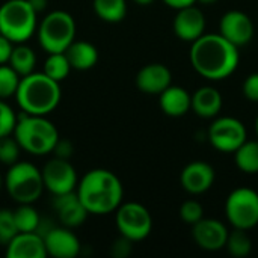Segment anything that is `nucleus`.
<instances>
[{
    "mask_svg": "<svg viewBox=\"0 0 258 258\" xmlns=\"http://www.w3.org/2000/svg\"><path fill=\"white\" fill-rule=\"evenodd\" d=\"M14 219H15V225L18 228V233H33V231H36V228L39 225V221H41L38 212L30 204H21L14 212Z\"/></svg>",
    "mask_w": 258,
    "mask_h": 258,
    "instance_id": "obj_27",
    "label": "nucleus"
},
{
    "mask_svg": "<svg viewBox=\"0 0 258 258\" xmlns=\"http://www.w3.org/2000/svg\"><path fill=\"white\" fill-rule=\"evenodd\" d=\"M160 95V109L168 116H183L192 107V95L181 86L169 85Z\"/></svg>",
    "mask_w": 258,
    "mask_h": 258,
    "instance_id": "obj_20",
    "label": "nucleus"
},
{
    "mask_svg": "<svg viewBox=\"0 0 258 258\" xmlns=\"http://www.w3.org/2000/svg\"><path fill=\"white\" fill-rule=\"evenodd\" d=\"M94 9L97 15L109 23H118L125 17V0H94Z\"/></svg>",
    "mask_w": 258,
    "mask_h": 258,
    "instance_id": "obj_25",
    "label": "nucleus"
},
{
    "mask_svg": "<svg viewBox=\"0 0 258 258\" xmlns=\"http://www.w3.org/2000/svg\"><path fill=\"white\" fill-rule=\"evenodd\" d=\"M177 15L174 18V32L175 35L186 41V42H194L195 39H198L201 35H204V29H206V18L203 11L195 6H186L181 9H177Z\"/></svg>",
    "mask_w": 258,
    "mask_h": 258,
    "instance_id": "obj_15",
    "label": "nucleus"
},
{
    "mask_svg": "<svg viewBox=\"0 0 258 258\" xmlns=\"http://www.w3.org/2000/svg\"><path fill=\"white\" fill-rule=\"evenodd\" d=\"M12 48H14V42L11 39H8L6 36L0 35V65L9 62Z\"/></svg>",
    "mask_w": 258,
    "mask_h": 258,
    "instance_id": "obj_37",
    "label": "nucleus"
},
{
    "mask_svg": "<svg viewBox=\"0 0 258 258\" xmlns=\"http://www.w3.org/2000/svg\"><path fill=\"white\" fill-rule=\"evenodd\" d=\"M23 113L24 115L17 118V125L14 130L20 147L35 156H44L53 151L56 142L59 141V135L53 122L45 119L44 115Z\"/></svg>",
    "mask_w": 258,
    "mask_h": 258,
    "instance_id": "obj_4",
    "label": "nucleus"
},
{
    "mask_svg": "<svg viewBox=\"0 0 258 258\" xmlns=\"http://www.w3.org/2000/svg\"><path fill=\"white\" fill-rule=\"evenodd\" d=\"M20 148L21 147L17 139H12L9 136L0 138V162L9 166L18 162Z\"/></svg>",
    "mask_w": 258,
    "mask_h": 258,
    "instance_id": "obj_31",
    "label": "nucleus"
},
{
    "mask_svg": "<svg viewBox=\"0 0 258 258\" xmlns=\"http://www.w3.org/2000/svg\"><path fill=\"white\" fill-rule=\"evenodd\" d=\"M239 60V47L221 33H204L192 42L190 63L200 76L209 80L230 77L237 70Z\"/></svg>",
    "mask_w": 258,
    "mask_h": 258,
    "instance_id": "obj_1",
    "label": "nucleus"
},
{
    "mask_svg": "<svg viewBox=\"0 0 258 258\" xmlns=\"http://www.w3.org/2000/svg\"><path fill=\"white\" fill-rule=\"evenodd\" d=\"M201 118H215L222 109V95L213 86H203L192 95V107Z\"/></svg>",
    "mask_w": 258,
    "mask_h": 258,
    "instance_id": "obj_21",
    "label": "nucleus"
},
{
    "mask_svg": "<svg viewBox=\"0 0 258 258\" xmlns=\"http://www.w3.org/2000/svg\"><path fill=\"white\" fill-rule=\"evenodd\" d=\"M209 141L221 153H234L246 141V128L239 119L222 116L210 125Z\"/></svg>",
    "mask_w": 258,
    "mask_h": 258,
    "instance_id": "obj_10",
    "label": "nucleus"
},
{
    "mask_svg": "<svg viewBox=\"0 0 258 258\" xmlns=\"http://www.w3.org/2000/svg\"><path fill=\"white\" fill-rule=\"evenodd\" d=\"M138 5H142V6H145V5H150V3H153L154 0H135Z\"/></svg>",
    "mask_w": 258,
    "mask_h": 258,
    "instance_id": "obj_41",
    "label": "nucleus"
},
{
    "mask_svg": "<svg viewBox=\"0 0 258 258\" xmlns=\"http://www.w3.org/2000/svg\"><path fill=\"white\" fill-rule=\"evenodd\" d=\"M116 227L121 236L132 242H139L150 236L153 218L142 204L127 203L116 209Z\"/></svg>",
    "mask_w": 258,
    "mask_h": 258,
    "instance_id": "obj_9",
    "label": "nucleus"
},
{
    "mask_svg": "<svg viewBox=\"0 0 258 258\" xmlns=\"http://www.w3.org/2000/svg\"><path fill=\"white\" fill-rule=\"evenodd\" d=\"M18 234V228L15 225L14 212L8 209L0 210V243L8 245Z\"/></svg>",
    "mask_w": 258,
    "mask_h": 258,
    "instance_id": "obj_30",
    "label": "nucleus"
},
{
    "mask_svg": "<svg viewBox=\"0 0 258 258\" xmlns=\"http://www.w3.org/2000/svg\"><path fill=\"white\" fill-rule=\"evenodd\" d=\"M17 125V116L15 112L5 103L0 101V138L11 136L14 133Z\"/></svg>",
    "mask_w": 258,
    "mask_h": 258,
    "instance_id": "obj_33",
    "label": "nucleus"
},
{
    "mask_svg": "<svg viewBox=\"0 0 258 258\" xmlns=\"http://www.w3.org/2000/svg\"><path fill=\"white\" fill-rule=\"evenodd\" d=\"M53 207L57 213L59 221L63 224V227L68 228L80 227L88 216V210L85 209L80 198L74 192L54 195Z\"/></svg>",
    "mask_w": 258,
    "mask_h": 258,
    "instance_id": "obj_17",
    "label": "nucleus"
},
{
    "mask_svg": "<svg viewBox=\"0 0 258 258\" xmlns=\"http://www.w3.org/2000/svg\"><path fill=\"white\" fill-rule=\"evenodd\" d=\"M45 251L48 255L54 258H74L80 252V242L79 239L65 228L53 227L44 237Z\"/></svg>",
    "mask_w": 258,
    "mask_h": 258,
    "instance_id": "obj_16",
    "label": "nucleus"
},
{
    "mask_svg": "<svg viewBox=\"0 0 258 258\" xmlns=\"http://www.w3.org/2000/svg\"><path fill=\"white\" fill-rule=\"evenodd\" d=\"M8 194L20 204L35 203L44 189L41 171L29 162H15L6 172Z\"/></svg>",
    "mask_w": 258,
    "mask_h": 258,
    "instance_id": "obj_6",
    "label": "nucleus"
},
{
    "mask_svg": "<svg viewBox=\"0 0 258 258\" xmlns=\"http://www.w3.org/2000/svg\"><path fill=\"white\" fill-rule=\"evenodd\" d=\"M242 91L249 101L258 103V73H252L245 79Z\"/></svg>",
    "mask_w": 258,
    "mask_h": 258,
    "instance_id": "obj_34",
    "label": "nucleus"
},
{
    "mask_svg": "<svg viewBox=\"0 0 258 258\" xmlns=\"http://www.w3.org/2000/svg\"><path fill=\"white\" fill-rule=\"evenodd\" d=\"M225 215L234 228L251 230L258 225V194L249 187L234 189L225 203Z\"/></svg>",
    "mask_w": 258,
    "mask_h": 258,
    "instance_id": "obj_8",
    "label": "nucleus"
},
{
    "mask_svg": "<svg viewBox=\"0 0 258 258\" xmlns=\"http://www.w3.org/2000/svg\"><path fill=\"white\" fill-rule=\"evenodd\" d=\"M225 248L228 249L230 255H233L234 258H243L251 254L252 242H251L246 230L234 228L231 233H228Z\"/></svg>",
    "mask_w": 258,
    "mask_h": 258,
    "instance_id": "obj_26",
    "label": "nucleus"
},
{
    "mask_svg": "<svg viewBox=\"0 0 258 258\" xmlns=\"http://www.w3.org/2000/svg\"><path fill=\"white\" fill-rule=\"evenodd\" d=\"M36 12H41L47 6V0H27Z\"/></svg>",
    "mask_w": 258,
    "mask_h": 258,
    "instance_id": "obj_39",
    "label": "nucleus"
},
{
    "mask_svg": "<svg viewBox=\"0 0 258 258\" xmlns=\"http://www.w3.org/2000/svg\"><path fill=\"white\" fill-rule=\"evenodd\" d=\"M36 14L27 0H8L0 6V35L17 44L27 41L35 32Z\"/></svg>",
    "mask_w": 258,
    "mask_h": 258,
    "instance_id": "obj_5",
    "label": "nucleus"
},
{
    "mask_svg": "<svg viewBox=\"0 0 258 258\" xmlns=\"http://www.w3.org/2000/svg\"><path fill=\"white\" fill-rule=\"evenodd\" d=\"M183 189L192 195H201L207 192L215 183V169L212 165L203 160L190 162L184 166L180 175Z\"/></svg>",
    "mask_w": 258,
    "mask_h": 258,
    "instance_id": "obj_14",
    "label": "nucleus"
},
{
    "mask_svg": "<svg viewBox=\"0 0 258 258\" xmlns=\"http://www.w3.org/2000/svg\"><path fill=\"white\" fill-rule=\"evenodd\" d=\"M169 8H174V9H181V8H186V6H190V5H195L197 0H163Z\"/></svg>",
    "mask_w": 258,
    "mask_h": 258,
    "instance_id": "obj_38",
    "label": "nucleus"
},
{
    "mask_svg": "<svg viewBox=\"0 0 258 258\" xmlns=\"http://www.w3.org/2000/svg\"><path fill=\"white\" fill-rule=\"evenodd\" d=\"M218 0H197V3H201V5H213Z\"/></svg>",
    "mask_w": 258,
    "mask_h": 258,
    "instance_id": "obj_40",
    "label": "nucleus"
},
{
    "mask_svg": "<svg viewBox=\"0 0 258 258\" xmlns=\"http://www.w3.org/2000/svg\"><path fill=\"white\" fill-rule=\"evenodd\" d=\"M35 63H36V56L30 47L23 45L20 42V45L12 48V53L9 57V65L18 73V76L24 77V76L33 73Z\"/></svg>",
    "mask_w": 258,
    "mask_h": 258,
    "instance_id": "obj_24",
    "label": "nucleus"
},
{
    "mask_svg": "<svg viewBox=\"0 0 258 258\" xmlns=\"http://www.w3.org/2000/svg\"><path fill=\"white\" fill-rule=\"evenodd\" d=\"M180 218L184 224H189V225L197 224L200 219L204 218V210H203L201 203L195 200L184 201L180 207Z\"/></svg>",
    "mask_w": 258,
    "mask_h": 258,
    "instance_id": "obj_32",
    "label": "nucleus"
},
{
    "mask_svg": "<svg viewBox=\"0 0 258 258\" xmlns=\"http://www.w3.org/2000/svg\"><path fill=\"white\" fill-rule=\"evenodd\" d=\"M255 132H257V136H258V116H257V119H255Z\"/></svg>",
    "mask_w": 258,
    "mask_h": 258,
    "instance_id": "obj_42",
    "label": "nucleus"
},
{
    "mask_svg": "<svg viewBox=\"0 0 258 258\" xmlns=\"http://www.w3.org/2000/svg\"><path fill=\"white\" fill-rule=\"evenodd\" d=\"M8 258H45L47 251L44 239L36 233H18L6 245Z\"/></svg>",
    "mask_w": 258,
    "mask_h": 258,
    "instance_id": "obj_19",
    "label": "nucleus"
},
{
    "mask_svg": "<svg viewBox=\"0 0 258 258\" xmlns=\"http://www.w3.org/2000/svg\"><path fill=\"white\" fill-rule=\"evenodd\" d=\"M2 186H3V180H2V175H0V190H2Z\"/></svg>",
    "mask_w": 258,
    "mask_h": 258,
    "instance_id": "obj_43",
    "label": "nucleus"
},
{
    "mask_svg": "<svg viewBox=\"0 0 258 258\" xmlns=\"http://www.w3.org/2000/svg\"><path fill=\"white\" fill-rule=\"evenodd\" d=\"M20 76L11 65H0V98H9L15 95L18 85H20Z\"/></svg>",
    "mask_w": 258,
    "mask_h": 258,
    "instance_id": "obj_29",
    "label": "nucleus"
},
{
    "mask_svg": "<svg viewBox=\"0 0 258 258\" xmlns=\"http://www.w3.org/2000/svg\"><path fill=\"white\" fill-rule=\"evenodd\" d=\"M76 23L65 11L50 12L39 24L38 38L47 53H63L74 41Z\"/></svg>",
    "mask_w": 258,
    "mask_h": 258,
    "instance_id": "obj_7",
    "label": "nucleus"
},
{
    "mask_svg": "<svg viewBox=\"0 0 258 258\" xmlns=\"http://www.w3.org/2000/svg\"><path fill=\"white\" fill-rule=\"evenodd\" d=\"M219 33L236 47H243L254 36V24L248 14L242 11H228L219 21Z\"/></svg>",
    "mask_w": 258,
    "mask_h": 258,
    "instance_id": "obj_12",
    "label": "nucleus"
},
{
    "mask_svg": "<svg viewBox=\"0 0 258 258\" xmlns=\"http://www.w3.org/2000/svg\"><path fill=\"white\" fill-rule=\"evenodd\" d=\"M71 65L65 53H50L44 63V73L56 82L63 80L70 74Z\"/></svg>",
    "mask_w": 258,
    "mask_h": 258,
    "instance_id": "obj_28",
    "label": "nucleus"
},
{
    "mask_svg": "<svg viewBox=\"0 0 258 258\" xmlns=\"http://www.w3.org/2000/svg\"><path fill=\"white\" fill-rule=\"evenodd\" d=\"M132 240L121 236L119 239H116L110 248V254L115 258H125L132 254Z\"/></svg>",
    "mask_w": 258,
    "mask_h": 258,
    "instance_id": "obj_35",
    "label": "nucleus"
},
{
    "mask_svg": "<svg viewBox=\"0 0 258 258\" xmlns=\"http://www.w3.org/2000/svg\"><path fill=\"white\" fill-rule=\"evenodd\" d=\"M237 168L245 174L258 172V141H245L234 153Z\"/></svg>",
    "mask_w": 258,
    "mask_h": 258,
    "instance_id": "obj_23",
    "label": "nucleus"
},
{
    "mask_svg": "<svg viewBox=\"0 0 258 258\" xmlns=\"http://www.w3.org/2000/svg\"><path fill=\"white\" fill-rule=\"evenodd\" d=\"M77 197L92 215H107L121 206L122 184L107 169H92L80 181Z\"/></svg>",
    "mask_w": 258,
    "mask_h": 258,
    "instance_id": "obj_2",
    "label": "nucleus"
},
{
    "mask_svg": "<svg viewBox=\"0 0 258 258\" xmlns=\"http://www.w3.org/2000/svg\"><path fill=\"white\" fill-rule=\"evenodd\" d=\"M192 237L201 249L215 252L225 248L228 230L218 219L203 218L192 225Z\"/></svg>",
    "mask_w": 258,
    "mask_h": 258,
    "instance_id": "obj_13",
    "label": "nucleus"
},
{
    "mask_svg": "<svg viewBox=\"0 0 258 258\" xmlns=\"http://www.w3.org/2000/svg\"><path fill=\"white\" fill-rule=\"evenodd\" d=\"M15 97L23 112L29 115L50 113L60 101L59 82L45 73H30L20 80Z\"/></svg>",
    "mask_w": 258,
    "mask_h": 258,
    "instance_id": "obj_3",
    "label": "nucleus"
},
{
    "mask_svg": "<svg viewBox=\"0 0 258 258\" xmlns=\"http://www.w3.org/2000/svg\"><path fill=\"white\" fill-rule=\"evenodd\" d=\"M53 151L56 153V157H60V159H70L74 153V148H73V144L68 142V141H63V139H59L53 148Z\"/></svg>",
    "mask_w": 258,
    "mask_h": 258,
    "instance_id": "obj_36",
    "label": "nucleus"
},
{
    "mask_svg": "<svg viewBox=\"0 0 258 258\" xmlns=\"http://www.w3.org/2000/svg\"><path fill=\"white\" fill-rule=\"evenodd\" d=\"M44 187L53 195H62L73 192L77 184V174L68 159L54 157L45 163L41 171Z\"/></svg>",
    "mask_w": 258,
    "mask_h": 258,
    "instance_id": "obj_11",
    "label": "nucleus"
},
{
    "mask_svg": "<svg viewBox=\"0 0 258 258\" xmlns=\"http://www.w3.org/2000/svg\"><path fill=\"white\" fill-rule=\"evenodd\" d=\"M63 53L71 68L80 71L92 68L98 60V50L86 41H73Z\"/></svg>",
    "mask_w": 258,
    "mask_h": 258,
    "instance_id": "obj_22",
    "label": "nucleus"
},
{
    "mask_svg": "<svg viewBox=\"0 0 258 258\" xmlns=\"http://www.w3.org/2000/svg\"><path fill=\"white\" fill-rule=\"evenodd\" d=\"M172 76L163 63H148L136 76V85L139 91L145 94H160L171 85Z\"/></svg>",
    "mask_w": 258,
    "mask_h": 258,
    "instance_id": "obj_18",
    "label": "nucleus"
}]
</instances>
